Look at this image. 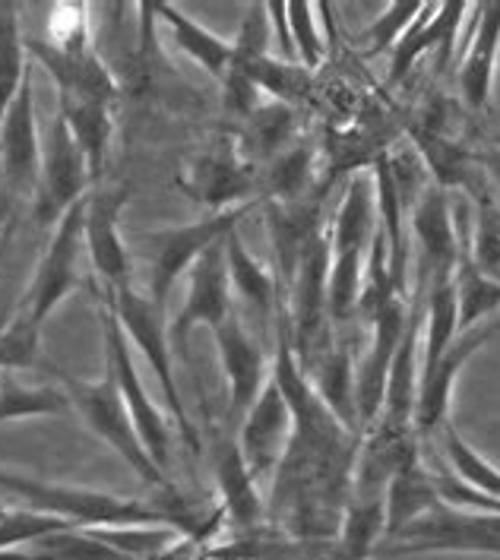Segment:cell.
<instances>
[{"label":"cell","mask_w":500,"mask_h":560,"mask_svg":"<svg viewBox=\"0 0 500 560\" xmlns=\"http://www.w3.org/2000/svg\"><path fill=\"white\" fill-rule=\"evenodd\" d=\"M272 377L279 381L294 415L289 450L272 472V491L266 506V523L292 538L329 541L339 535L346 503L352 494L354 459L361 446V431L342 424L321 402L307 384L289 332L276 314V364Z\"/></svg>","instance_id":"cell-1"},{"label":"cell","mask_w":500,"mask_h":560,"mask_svg":"<svg viewBox=\"0 0 500 560\" xmlns=\"http://www.w3.org/2000/svg\"><path fill=\"white\" fill-rule=\"evenodd\" d=\"M0 494L20 498V501L60 516L73 523L77 529H95V526H172L177 532H194V510L177 494H162L159 503L118 498L105 491H89V488H70L55 481H38L30 475L0 472Z\"/></svg>","instance_id":"cell-2"},{"label":"cell","mask_w":500,"mask_h":560,"mask_svg":"<svg viewBox=\"0 0 500 560\" xmlns=\"http://www.w3.org/2000/svg\"><path fill=\"white\" fill-rule=\"evenodd\" d=\"M60 381H63V389L70 396V406L73 412L83 415V421L89 424V431L95 438L108 443L120 459L140 475L147 485L159 488L162 494H175V485H172V475H165L149 456V450L140 441V431L133 424V418L127 412L124 399H120L118 381H115V371L105 364V374L102 381L89 384V381H77L70 374L58 371Z\"/></svg>","instance_id":"cell-3"},{"label":"cell","mask_w":500,"mask_h":560,"mask_svg":"<svg viewBox=\"0 0 500 560\" xmlns=\"http://www.w3.org/2000/svg\"><path fill=\"white\" fill-rule=\"evenodd\" d=\"M247 212H251V203L222 209V212H209L204 219L177 225V229H159V232L137 235V247L143 254V264H147L149 298L159 307H165L177 279L184 272H190L194 264L207 254L212 244H219L232 232H237V225H241V219Z\"/></svg>","instance_id":"cell-4"},{"label":"cell","mask_w":500,"mask_h":560,"mask_svg":"<svg viewBox=\"0 0 500 560\" xmlns=\"http://www.w3.org/2000/svg\"><path fill=\"white\" fill-rule=\"evenodd\" d=\"M102 301L112 304V311L118 314L130 349H137V352L147 358L149 371L155 374V381L162 386L165 409L175 418L181 438L190 443L194 450H200L197 428L190 424V415L184 409V399H181V389H177L172 339H168V329L162 324V307L149 295L137 292L133 285H124V289H115V292H102Z\"/></svg>","instance_id":"cell-5"},{"label":"cell","mask_w":500,"mask_h":560,"mask_svg":"<svg viewBox=\"0 0 500 560\" xmlns=\"http://www.w3.org/2000/svg\"><path fill=\"white\" fill-rule=\"evenodd\" d=\"M102 332H105V364L115 371L120 399H124L127 412L133 418V424L140 431V441L149 450L152 463L168 475V469H172V424H168L165 412L155 406V399L149 396L118 314L105 301H102Z\"/></svg>","instance_id":"cell-6"},{"label":"cell","mask_w":500,"mask_h":560,"mask_svg":"<svg viewBox=\"0 0 500 560\" xmlns=\"http://www.w3.org/2000/svg\"><path fill=\"white\" fill-rule=\"evenodd\" d=\"M83 219H86V200H80L70 209L51 232V241L32 272L30 289L16 311V314L30 317L32 324H45L60 301L80 285V260L86 254Z\"/></svg>","instance_id":"cell-7"},{"label":"cell","mask_w":500,"mask_h":560,"mask_svg":"<svg viewBox=\"0 0 500 560\" xmlns=\"http://www.w3.org/2000/svg\"><path fill=\"white\" fill-rule=\"evenodd\" d=\"M89 172L86 155L77 147L70 127L60 115L51 118V130L42 140V177H38V194L32 200V215L38 229H55L60 219L89 197Z\"/></svg>","instance_id":"cell-8"},{"label":"cell","mask_w":500,"mask_h":560,"mask_svg":"<svg viewBox=\"0 0 500 560\" xmlns=\"http://www.w3.org/2000/svg\"><path fill=\"white\" fill-rule=\"evenodd\" d=\"M498 332L500 314L469 326V329H463L443 349L441 358L418 374V396H415V434H418V441H428V438L438 434V428L450 415V402H453V389H456L460 374L466 371L472 354L481 352Z\"/></svg>","instance_id":"cell-9"},{"label":"cell","mask_w":500,"mask_h":560,"mask_svg":"<svg viewBox=\"0 0 500 560\" xmlns=\"http://www.w3.org/2000/svg\"><path fill=\"white\" fill-rule=\"evenodd\" d=\"M232 314H235L232 276H229V260H225V241H219L187 272V295L181 301L177 317L172 320L168 339L175 342L177 354L187 358L194 329H200V326L219 329Z\"/></svg>","instance_id":"cell-10"},{"label":"cell","mask_w":500,"mask_h":560,"mask_svg":"<svg viewBox=\"0 0 500 560\" xmlns=\"http://www.w3.org/2000/svg\"><path fill=\"white\" fill-rule=\"evenodd\" d=\"M406 320H409V298L393 301L386 311H381L371 320V342L354 364V409H358L361 434L381 418L383 396H386V384H389V368H393V358L399 352Z\"/></svg>","instance_id":"cell-11"},{"label":"cell","mask_w":500,"mask_h":560,"mask_svg":"<svg viewBox=\"0 0 500 560\" xmlns=\"http://www.w3.org/2000/svg\"><path fill=\"white\" fill-rule=\"evenodd\" d=\"M409 232L418 244L415 279H421L425 285L438 279H450L463 254V235H460L456 215L443 187L428 184L418 194L412 215H409Z\"/></svg>","instance_id":"cell-12"},{"label":"cell","mask_w":500,"mask_h":560,"mask_svg":"<svg viewBox=\"0 0 500 560\" xmlns=\"http://www.w3.org/2000/svg\"><path fill=\"white\" fill-rule=\"evenodd\" d=\"M124 203H127V190L120 187H102L86 197L83 237H86V257L92 260V269L102 276V292L133 285V260L120 237Z\"/></svg>","instance_id":"cell-13"},{"label":"cell","mask_w":500,"mask_h":560,"mask_svg":"<svg viewBox=\"0 0 500 560\" xmlns=\"http://www.w3.org/2000/svg\"><path fill=\"white\" fill-rule=\"evenodd\" d=\"M42 177V137L35 120V98H32V73L23 83L16 102L10 105L0 124V184L16 197L26 200L38 194Z\"/></svg>","instance_id":"cell-14"},{"label":"cell","mask_w":500,"mask_h":560,"mask_svg":"<svg viewBox=\"0 0 500 560\" xmlns=\"http://www.w3.org/2000/svg\"><path fill=\"white\" fill-rule=\"evenodd\" d=\"M292 406H289L279 381L269 374L264 393L257 396L251 412L241 418V434H237V446H241L247 469L257 481L279 469V463L289 450V441H292Z\"/></svg>","instance_id":"cell-15"},{"label":"cell","mask_w":500,"mask_h":560,"mask_svg":"<svg viewBox=\"0 0 500 560\" xmlns=\"http://www.w3.org/2000/svg\"><path fill=\"white\" fill-rule=\"evenodd\" d=\"M207 453L232 529L237 535H247V532L269 526L266 523V503L257 491V478L247 469V459L237 446V438H229V431H219L216 424H209Z\"/></svg>","instance_id":"cell-16"},{"label":"cell","mask_w":500,"mask_h":560,"mask_svg":"<svg viewBox=\"0 0 500 560\" xmlns=\"http://www.w3.org/2000/svg\"><path fill=\"white\" fill-rule=\"evenodd\" d=\"M212 339L219 349L222 374L229 381V418L241 421L251 412V406L257 402V396L264 393L266 381L272 374L269 358L264 346L244 329L237 311L219 329H212Z\"/></svg>","instance_id":"cell-17"},{"label":"cell","mask_w":500,"mask_h":560,"mask_svg":"<svg viewBox=\"0 0 500 560\" xmlns=\"http://www.w3.org/2000/svg\"><path fill=\"white\" fill-rule=\"evenodd\" d=\"M181 187L209 212L244 207L254 190V165L241 155L237 143L225 140L190 162Z\"/></svg>","instance_id":"cell-18"},{"label":"cell","mask_w":500,"mask_h":560,"mask_svg":"<svg viewBox=\"0 0 500 560\" xmlns=\"http://www.w3.org/2000/svg\"><path fill=\"white\" fill-rule=\"evenodd\" d=\"M469 3H421L418 16L406 26L403 38L389 51V83L406 80V73L415 67V60L428 51H438L443 63H450L453 42L469 20Z\"/></svg>","instance_id":"cell-19"},{"label":"cell","mask_w":500,"mask_h":560,"mask_svg":"<svg viewBox=\"0 0 500 560\" xmlns=\"http://www.w3.org/2000/svg\"><path fill=\"white\" fill-rule=\"evenodd\" d=\"M472 26L466 51L460 58V95L472 112H485L495 92V70L500 55V3L472 7Z\"/></svg>","instance_id":"cell-20"},{"label":"cell","mask_w":500,"mask_h":560,"mask_svg":"<svg viewBox=\"0 0 500 560\" xmlns=\"http://www.w3.org/2000/svg\"><path fill=\"white\" fill-rule=\"evenodd\" d=\"M266 229H269L272 254L279 264V279L289 285L301 257L324 237L321 197L311 194L294 203H266Z\"/></svg>","instance_id":"cell-21"},{"label":"cell","mask_w":500,"mask_h":560,"mask_svg":"<svg viewBox=\"0 0 500 560\" xmlns=\"http://www.w3.org/2000/svg\"><path fill=\"white\" fill-rule=\"evenodd\" d=\"M58 115L70 127L77 147L83 149L92 180H98L108 162V147L115 133V102L89 95H58Z\"/></svg>","instance_id":"cell-22"},{"label":"cell","mask_w":500,"mask_h":560,"mask_svg":"<svg viewBox=\"0 0 500 560\" xmlns=\"http://www.w3.org/2000/svg\"><path fill=\"white\" fill-rule=\"evenodd\" d=\"M152 13H155V20H162V23L168 26L175 45L187 55V58L197 60L212 80H219V83L225 80L229 63H232V55H235V42H229V38L209 32L207 26H200L194 16H187L184 10L168 7V3H152Z\"/></svg>","instance_id":"cell-23"},{"label":"cell","mask_w":500,"mask_h":560,"mask_svg":"<svg viewBox=\"0 0 500 560\" xmlns=\"http://www.w3.org/2000/svg\"><path fill=\"white\" fill-rule=\"evenodd\" d=\"M307 384L314 386V393L321 396L329 412L336 415L342 424L358 428V409H354V358L346 342H333V349H326L311 368H301Z\"/></svg>","instance_id":"cell-24"},{"label":"cell","mask_w":500,"mask_h":560,"mask_svg":"<svg viewBox=\"0 0 500 560\" xmlns=\"http://www.w3.org/2000/svg\"><path fill=\"white\" fill-rule=\"evenodd\" d=\"M438 503H441V494L434 485V472L421 463V456H415L393 475L386 488V535L383 538H393L396 532L406 529Z\"/></svg>","instance_id":"cell-25"},{"label":"cell","mask_w":500,"mask_h":560,"mask_svg":"<svg viewBox=\"0 0 500 560\" xmlns=\"http://www.w3.org/2000/svg\"><path fill=\"white\" fill-rule=\"evenodd\" d=\"M225 260H229V276H232V292L244 298L260 320H269L272 314L282 311L279 304V282L241 241V232L225 237Z\"/></svg>","instance_id":"cell-26"},{"label":"cell","mask_w":500,"mask_h":560,"mask_svg":"<svg viewBox=\"0 0 500 560\" xmlns=\"http://www.w3.org/2000/svg\"><path fill=\"white\" fill-rule=\"evenodd\" d=\"M294 143H298V118H294L292 105L272 102V105H260L251 118L244 120L237 149L244 159L272 162L276 155H282Z\"/></svg>","instance_id":"cell-27"},{"label":"cell","mask_w":500,"mask_h":560,"mask_svg":"<svg viewBox=\"0 0 500 560\" xmlns=\"http://www.w3.org/2000/svg\"><path fill=\"white\" fill-rule=\"evenodd\" d=\"M314 172H317V152L311 143H294L282 155H276L266 168L264 184L266 203H294L314 194Z\"/></svg>","instance_id":"cell-28"},{"label":"cell","mask_w":500,"mask_h":560,"mask_svg":"<svg viewBox=\"0 0 500 560\" xmlns=\"http://www.w3.org/2000/svg\"><path fill=\"white\" fill-rule=\"evenodd\" d=\"M73 409L67 389L48 384H20L13 371H0V424L23 418H58Z\"/></svg>","instance_id":"cell-29"},{"label":"cell","mask_w":500,"mask_h":560,"mask_svg":"<svg viewBox=\"0 0 500 560\" xmlns=\"http://www.w3.org/2000/svg\"><path fill=\"white\" fill-rule=\"evenodd\" d=\"M434 438L441 443V456L450 472L456 475L463 485H469L472 491H478V494H485L491 501H500L498 466H491L485 456H478V450H472L469 443L463 441V434L450 421H443Z\"/></svg>","instance_id":"cell-30"},{"label":"cell","mask_w":500,"mask_h":560,"mask_svg":"<svg viewBox=\"0 0 500 560\" xmlns=\"http://www.w3.org/2000/svg\"><path fill=\"white\" fill-rule=\"evenodd\" d=\"M30 73V51L20 35V10L13 3H0V124Z\"/></svg>","instance_id":"cell-31"},{"label":"cell","mask_w":500,"mask_h":560,"mask_svg":"<svg viewBox=\"0 0 500 560\" xmlns=\"http://www.w3.org/2000/svg\"><path fill=\"white\" fill-rule=\"evenodd\" d=\"M453 285H456V307H460V332L500 314V282L475 266L469 250L460 254Z\"/></svg>","instance_id":"cell-32"},{"label":"cell","mask_w":500,"mask_h":560,"mask_svg":"<svg viewBox=\"0 0 500 560\" xmlns=\"http://www.w3.org/2000/svg\"><path fill=\"white\" fill-rule=\"evenodd\" d=\"M77 529L73 523L51 516V513H42V510H7L0 516V551H13V548H26L32 541L45 538V535H58V532Z\"/></svg>","instance_id":"cell-33"},{"label":"cell","mask_w":500,"mask_h":560,"mask_svg":"<svg viewBox=\"0 0 500 560\" xmlns=\"http://www.w3.org/2000/svg\"><path fill=\"white\" fill-rule=\"evenodd\" d=\"M42 352V326L30 317L13 314L10 324L0 326V371H30Z\"/></svg>","instance_id":"cell-34"},{"label":"cell","mask_w":500,"mask_h":560,"mask_svg":"<svg viewBox=\"0 0 500 560\" xmlns=\"http://www.w3.org/2000/svg\"><path fill=\"white\" fill-rule=\"evenodd\" d=\"M317 7L314 3H289V32L298 67L317 70L326 58V42L317 30Z\"/></svg>","instance_id":"cell-35"},{"label":"cell","mask_w":500,"mask_h":560,"mask_svg":"<svg viewBox=\"0 0 500 560\" xmlns=\"http://www.w3.org/2000/svg\"><path fill=\"white\" fill-rule=\"evenodd\" d=\"M418 10H421V3H389L383 13H377V20L364 30V38L371 42V55L393 51L406 26L418 16Z\"/></svg>","instance_id":"cell-36"},{"label":"cell","mask_w":500,"mask_h":560,"mask_svg":"<svg viewBox=\"0 0 500 560\" xmlns=\"http://www.w3.org/2000/svg\"><path fill=\"white\" fill-rule=\"evenodd\" d=\"M475 159H478V165H481L485 177H488V180H491V184L500 190V149L491 143L488 149L475 152Z\"/></svg>","instance_id":"cell-37"},{"label":"cell","mask_w":500,"mask_h":560,"mask_svg":"<svg viewBox=\"0 0 500 560\" xmlns=\"http://www.w3.org/2000/svg\"><path fill=\"white\" fill-rule=\"evenodd\" d=\"M16 203H20V200H16V197H13V194H10V190H7V187L0 184V229H3V225H7V222L13 219V212H16Z\"/></svg>","instance_id":"cell-38"},{"label":"cell","mask_w":500,"mask_h":560,"mask_svg":"<svg viewBox=\"0 0 500 560\" xmlns=\"http://www.w3.org/2000/svg\"><path fill=\"white\" fill-rule=\"evenodd\" d=\"M0 560H42L38 555H32L30 548H13V551H0Z\"/></svg>","instance_id":"cell-39"},{"label":"cell","mask_w":500,"mask_h":560,"mask_svg":"<svg viewBox=\"0 0 500 560\" xmlns=\"http://www.w3.org/2000/svg\"><path fill=\"white\" fill-rule=\"evenodd\" d=\"M495 147H498V149H500V133H498V137H495Z\"/></svg>","instance_id":"cell-40"},{"label":"cell","mask_w":500,"mask_h":560,"mask_svg":"<svg viewBox=\"0 0 500 560\" xmlns=\"http://www.w3.org/2000/svg\"><path fill=\"white\" fill-rule=\"evenodd\" d=\"M3 513H7V506H3V503H0V516H3Z\"/></svg>","instance_id":"cell-41"}]
</instances>
